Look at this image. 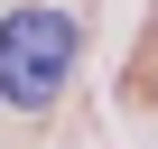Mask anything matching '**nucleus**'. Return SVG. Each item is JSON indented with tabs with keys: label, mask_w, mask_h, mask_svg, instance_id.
Segmentation results:
<instances>
[{
	"label": "nucleus",
	"mask_w": 158,
	"mask_h": 149,
	"mask_svg": "<svg viewBox=\"0 0 158 149\" xmlns=\"http://www.w3.org/2000/svg\"><path fill=\"white\" fill-rule=\"evenodd\" d=\"M74 56H84V28L65 10H10L0 19V103L10 112H47L74 84Z\"/></svg>",
	"instance_id": "1"
}]
</instances>
